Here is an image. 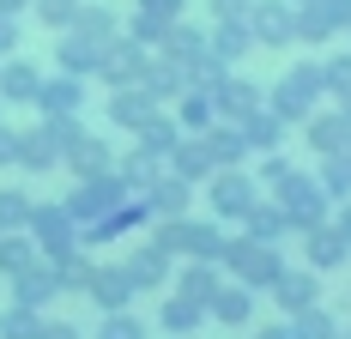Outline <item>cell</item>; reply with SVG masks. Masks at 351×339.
I'll list each match as a JSON object with an SVG mask.
<instances>
[{
    "label": "cell",
    "instance_id": "6da1fadb",
    "mask_svg": "<svg viewBox=\"0 0 351 339\" xmlns=\"http://www.w3.org/2000/svg\"><path fill=\"white\" fill-rule=\"evenodd\" d=\"M109 339H140V334L134 327H109Z\"/></svg>",
    "mask_w": 351,
    "mask_h": 339
}]
</instances>
